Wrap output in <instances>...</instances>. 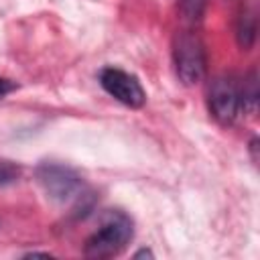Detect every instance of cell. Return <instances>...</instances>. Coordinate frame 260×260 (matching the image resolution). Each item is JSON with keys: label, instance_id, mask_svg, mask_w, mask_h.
<instances>
[{"label": "cell", "instance_id": "obj_1", "mask_svg": "<svg viewBox=\"0 0 260 260\" xmlns=\"http://www.w3.org/2000/svg\"><path fill=\"white\" fill-rule=\"evenodd\" d=\"M134 238V223L128 213L120 209H110L100 228L85 240L83 254L87 258H112L118 256Z\"/></svg>", "mask_w": 260, "mask_h": 260}, {"label": "cell", "instance_id": "obj_2", "mask_svg": "<svg viewBox=\"0 0 260 260\" xmlns=\"http://www.w3.org/2000/svg\"><path fill=\"white\" fill-rule=\"evenodd\" d=\"M173 61L177 77L185 85H195L203 79L207 69V55L201 39L191 28L177 32L173 43Z\"/></svg>", "mask_w": 260, "mask_h": 260}, {"label": "cell", "instance_id": "obj_3", "mask_svg": "<svg viewBox=\"0 0 260 260\" xmlns=\"http://www.w3.org/2000/svg\"><path fill=\"white\" fill-rule=\"evenodd\" d=\"M35 177L43 187V191L47 193V197L57 203L75 201L83 193L81 177L77 175V171H73L67 165L45 160L35 169Z\"/></svg>", "mask_w": 260, "mask_h": 260}, {"label": "cell", "instance_id": "obj_4", "mask_svg": "<svg viewBox=\"0 0 260 260\" xmlns=\"http://www.w3.org/2000/svg\"><path fill=\"white\" fill-rule=\"evenodd\" d=\"M207 106L219 124H232L242 110L240 83L232 75H219L211 79L207 87Z\"/></svg>", "mask_w": 260, "mask_h": 260}, {"label": "cell", "instance_id": "obj_5", "mask_svg": "<svg viewBox=\"0 0 260 260\" xmlns=\"http://www.w3.org/2000/svg\"><path fill=\"white\" fill-rule=\"evenodd\" d=\"M100 85L106 93H110L116 102L128 108H142L146 102V91L136 75L120 69V67H104L100 71Z\"/></svg>", "mask_w": 260, "mask_h": 260}, {"label": "cell", "instance_id": "obj_6", "mask_svg": "<svg viewBox=\"0 0 260 260\" xmlns=\"http://www.w3.org/2000/svg\"><path fill=\"white\" fill-rule=\"evenodd\" d=\"M256 30H258V12H256L254 2H250L238 14V22H236L238 45L242 49H250L254 45V41H256Z\"/></svg>", "mask_w": 260, "mask_h": 260}, {"label": "cell", "instance_id": "obj_7", "mask_svg": "<svg viewBox=\"0 0 260 260\" xmlns=\"http://www.w3.org/2000/svg\"><path fill=\"white\" fill-rule=\"evenodd\" d=\"M240 102H242V110L248 114L256 112L258 106V77H256V69L250 71V75L244 79V83H240Z\"/></svg>", "mask_w": 260, "mask_h": 260}, {"label": "cell", "instance_id": "obj_8", "mask_svg": "<svg viewBox=\"0 0 260 260\" xmlns=\"http://www.w3.org/2000/svg\"><path fill=\"white\" fill-rule=\"evenodd\" d=\"M205 4H207V0H179V4H177V8H179V18H181L189 28H193L195 24L201 22L203 12H205Z\"/></svg>", "mask_w": 260, "mask_h": 260}, {"label": "cell", "instance_id": "obj_9", "mask_svg": "<svg viewBox=\"0 0 260 260\" xmlns=\"http://www.w3.org/2000/svg\"><path fill=\"white\" fill-rule=\"evenodd\" d=\"M20 171H22V169H20L16 162L0 158V187H4V185H10V183L18 181V177H20Z\"/></svg>", "mask_w": 260, "mask_h": 260}, {"label": "cell", "instance_id": "obj_10", "mask_svg": "<svg viewBox=\"0 0 260 260\" xmlns=\"http://www.w3.org/2000/svg\"><path fill=\"white\" fill-rule=\"evenodd\" d=\"M18 85L14 83V81H10V79H4V77H0V100H4L8 93H12L14 89H16Z\"/></svg>", "mask_w": 260, "mask_h": 260}, {"label": "cell", "instance_id": "obj_11", "mask_svg": "<svg viewBox=\"0 0 260 260\" xmlns=\"http://www.w3.org/2000/svg\"><path fill=\"white\" fill-rule=\"evenodd\" d=\"M142 256H150V258H152V252H150V250H146V248H142L140 252H136V254H134V258H142Z\"/></svg>", "mask_w": 260, "mask_h": 260}, {"label": "cell", "instance_id": "obj_12", "mask_svg": "<svg viewBox=\"0 0 260 260\" xmlns=\"http://www.w3.org/2000/svg\"><path fill=\"white\" fill-rule=\"evenodd\" d=\"M37 256H43V258H49V252H28L26 258H37Z\"/></svg>", "mask_w": 260, "mask_h": 260}]
</instances>
